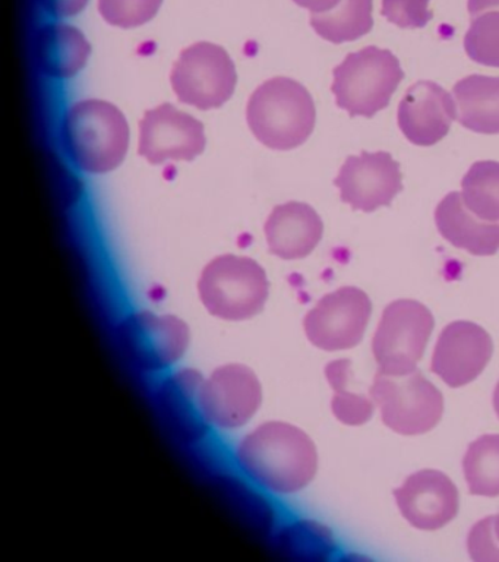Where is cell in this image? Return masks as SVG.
<instances>
[{"mask_svg":"<svg viewBox=\"0 0 499 562\" xmlns=\"http://www.w3.org/2000/svg\"><path fill=\"white\" fill-rule=\"evenodd\" d=\"M300 8L308 9L314 13H326L332 11L341 0H293Z\"/></svg>","mask_w":499,"mask_h":562,"instance_id":"32","label":"cell"},{"mask_svg":"<svg viewBox=\"0 0 499 562\" xmlns=\"http://www.w3.org/2000/svg\"><path fill=\"white\" fill-rule=\"evenodd\" d=\"M394 496L402 516L416 529H441L458 513L457 486L438 470H420L411 474L394 491Z\"/></svg>","mask_w":499,"mask_h":562,"instance_id":"15","label":"cell"},{"mask_svg":"<svg viewBox=\"0 0 499 562\" xmlns=\"http://www.w3.org/2000/svg\"><path fill=\"white\" fill-rule=\"evenodd\" d=\"M34 50L43 72L58 79L80 72L91 55L89 40L68 24H49L38 30Z\"/></svg>","mask_w":499,"mask_h":562,"instance_id":"19","label":"cell"},{"mask_svg":"<svg viewBox=\"0 0 499 562\" xmlns=\"http://www.w3.org/2000/svg\"><path fill=\"white\" fill-rule=\"evenodd\" d=\"M170 81L179 101L200 110H212L222 108L230 100L238 75L225 48L201 42L181 53Z\"/></svg>","mask_w":499,"mask_h":562,"instance_id":"8","label":"cell"},{"mask_svg":"<svg viewBox=\"0 0 499 562\" xmlns=\"http://www.w3.org/2000/svg\"><path fill=\"white\" fill-rule=\"evenodd\" d=\"M121 340L139 368L160 371L182 359L190 346L191 333L178 316L138 312L121 325Z\"/></svg>","mask_w":499,"mask_h":562,"instance_id":"11","label":"cell"},{"mask_svg":"<svg viewBox=\"0 0 499 562\" xmlns=\"http://www.w3.org/2000/svg\"><path fill=\"white\" fill-rule=\"evenodd\" d=\"M463 202L476 217L499 222V162L477 161L462 180Z\"/></svg>","mask_w":499,"mask_h":562,"instance_id":"23","label":"cell"},{"mask_svg":"<svg viewBox=\"0 0 499 562\" xmlns=\"http://www.w3.org/2000/svg\"><path fill=\"white\" fill-rule=\"evenodd\" d=\"M433 316L423 303L400 299L389 303L376 329L372 351L378 372L405 376L416 371L433 331Z\"/></svg>","mask_w":499,"mask_h":562,"instance_id":"6","label":"cell"},{"mask_svg":"<svg viewBox=\"0 0 499 562\" xmlns=\"http://www.w3.org/2000/svg\"><path fill=\"white\" fill-rule=\"evenodd\" d=\"M262 403V386L257 373L240 363L223 364L204 378L201 406L208 424L222 429H238L256 416Z\"/></svg>","mask_w":499,"mask_h":562,"instance_id":"10","label":"cell"},{"mask_svg":"<svg viewBox=\"0 0 499 562\" xmlns=\"http://www.w3.org/2000/svg\"><path fill=\"white\" fill-rule=\"evenodd\" d=\"M205 140L203 123L169 103L147 110L139 123L138 153L151 165L194 160Z\"/></svg>","mask_w":499,"mask_h":562,"instance_id":"12","label":"cell"},{"mask_svg":"<svg viewBox=\"0 0 499 562\" xmlns=\"http://www.w3.org/2000/svg\"><path fill=\"white\" fill-rule=\"evenodd\" d=\"M163 0H99L103 20L120 29H135L157 15Z\"/></svg>","mask_w":499,"mask_h":562,"instance_id":"28","label":"cell"},{"mask_svg":"<svg viewBox=\"0 0 499 562\" xmlns=\"http://www.w3.org/2000/svg\"><path fill=\"white\" fill-rule=\"evenodd\" d=\"M334 183L341 201L365 213L388 206L402 191L400 165L387 151L350 156Z\"/></svg>","mask_w":499,"mask_h":562,"instance_id":"13","label":"cell"},{"mask_svg":"<svg viewBox=\"0 0 499 562\" xmlns=\"http://www.w3.org/2000/svg\"><path fill=\"white\" fill-rule=\"evenodd\" d=\"M236 460L249 479L273 494H296L314 481L317 447L287 422H265L239 442Z\"/></svg>","mask_w":499,"mask_h":562,"instance_id":"1","label":"cell"},{"mask_svg":"<svg viewBox=\"0 0 499 562\" xmlns=\"http://www.w3.org/2000/svg\"><path fill=\"white\" fill-rule=\"evenodd\" d=\"M494 407L495 412H497V415L499 417V382L497 389H495L494 391Z\"/></svg>","mask_w":499,"mask_h":562,"instance_id":"34","label":"cell"},{"mask_svg":"<svg viewBox=\"0 0 499 562\" xmlns=\"http://www.w3.org/2000/svg\"><path fill=\"white\" fill-rule=\"evenodd\" d=\"M332 75L336 103L352 117H374L387 108L405 78L400 60L392 52L375 46L349 53Z\"/></svg>","mask_w":499,"mask_h":562,"instance_id":"5","label":"cell"},{"mask_svg":"<svg viewBox=\"0 0 499 562\" xmlns=\"http://www.w3.org/2000/svg\"><path fill=\"white\" fill-rule=\"evenodd\" d=\"M494 520L495 517L484 518L473 526L468 535V552L477 562H499V540L495 536Z\"/></svg>","mask_w":499,"mask_h":562,"instance_id":"30","label":"cell"},{"mask_svg":"<svg viewBox=\"0 0 499 562\" xmlns=\"http://www.w3.org/2000/svg\"><path fill=\"white\" fill-rule=\"evenodd\" d=\"M41 3L50 15L68 18L80 13L89 0H41Z\"/></svg>","mask_w":499,"mask_h":562,"instance_id":"31","label":"cell"},{"mask_svg":"<svg viewBox=\"0 0 499 562\" xmlns=\"http://www.w3.org/2000/svg\"><path fill=\"white\" fill-rule=\"evenodd\" d=\"M372 314L370 296L362 289L341 288L319 299L306 314V337L318 349H353L365 336Z\"/></svg>","mask_w":499,"mask_h":562,"instance_id":"9","label":"cell"},{"mask_svg":"<svg viewBox=\"0 0 499 562\" xmlns=\"http://www.w3.org/2000/svg\"><path fill=\"white\" fill-rule=\"evenodd\" d=\"M431 0H383V15L400 29H423L432 20Z\"/></svg>","mask_w":499,"mask_h":562,"instance_id":"29","label":"cell"},{"mask_svg":"<svg viewBox=\"0 0 499 562\" xmlns=\"http://www.w3.org/2000/svg\"><path fill=\"white\" fill-rule=\"evenodd\" d=\"M249 130L265 147L288 151L308 140L317 121L313 95L300 82L286 77L258 87L247 108Z\"/></svg>","mask_w":499,"mask_h":562,"instance_id":"3","label":"cell"},{"mask_svg":"<svg viewBox=\"0 0 499 562\" xmlns=\"http://www.w3.org/2000/svg\"><path fill=\"white\" fill-rule=\"evenodd\" d=\"M60 136L68 157L87 173H107L125 160L129 126L125 114L104 100H82L65 113Z\"/></svg>","mask_w":499,"mask_h":562,"instance_id":"2","label":"cell"},{"mask_svg":"<svg viewBox=\"0 0 499 562\" xmlns=\"http://www.w3.org/2000/svg\"><path fill=\"white\" fill-rule=\"evenodd\" d=\"M435 223L442 237L455 248L476 257H489L499 250V224L476 217L464 205L462 193L451 192L438 204Z\"/></svg>","mask_w":499,"mask_h":562,"instance_id":"18","label":"cell"},{"mask_svg":"<svg viewBox=\"0 0 499 562\" xmlns=\"http://www.w3.org/2000/svg\"><path fill=\"white\" fill-rule=\"evenodd\" d=\"M264 232L270 252L292 261L314 252L322 239L324 223L313 206L292 201L275 206Z\"/></svg>","mask_w":499,"mask_h":562,"instance_id":"17","label":"cell"},{"mask_svg":"<svg viewBox=\"0 0 499 562\" xmlns=\"http://www.w3.org/2000/svg\"><path fill=\"white\" fill-rule=\"evenodd\" d=\"M492 351V338L480 325L455 321L438 338L431 369L446 385L460 389L484 372Z\"/></svg>","mask_w":499,"mask_h":562,"instance_id":"14","label":"cell"},{"mask_svg":"<svg viewBox=\"0 0 499 562\" xmlns=\"http://www.w3.org/2000/svg\"><path fill=\"white\" fill-rule=\"evenodd\" d=\"M464 50L476 64L499 68V12L473 18L464 37Z\"/></svg>","mask_w":499,"mask_h":562,"instance_id":"26","label":"cell"},{"mask_svg":"<svg viewBox=\"0 0 499 562\" xmlns=\"http://www.w3.org/2000/svg\"><path fill=\"white\" fill-rule=\"evenodd\" d=\"M283 542L287 551L300 553L306 560H326L334 552L331 531L314 521H300L292 526Z\"/></svg>","mask_w":499,"mask_h":562,"instance_id":"27","label":"cell"},{"mask_svg":"<svg viewBox=\"0 0 499 562\" xmlns=\"http://www.w3.org/2000/svg\"><path fill=\"white\" fill-rule=\"evenodd\" d=\"M371 397L385 426L400 435H422L440 424L444 413L441 391L418 371L405 376L376 373Z\"/></svg>","mask_w":499,"mask_h":562,"instance_id":"7","label":"cell"},{"mask_svg":"<svg viewBox=\"0 0 499 562\" xmlns=\"http://www.w3.org/2000/svg\"><path fill=\"white\" fill-rule=\"evenodd\" d=\"M494 531H495V536H497V539L499 540V516L495 517Z\"/></svg>","mask_w":499,"mask_h":562,"instance_id":"35","label":"cell"},{"mask_svg":"<svg viewBox=\"0 0 499 562\" xmlns=\"http://www.w3.org/2000/svg\"><path fill=\"white\" fill-rule=\"evenodd\" d=\"M467 8L472 18H475L492 9H499V0H468Z\"/></svg>","mask_w":499,"mask_h":562,"instance_id":"33","label":"cell"},{"mask_svg":"<svg viewBox=\"0 0 499 562\" xmlns=\"http://www.w3.org/2000/svg\"><path fill=\"white\" fill-rule=\"evenodd\" d=\"M201 373L185 369L161 385L160 403L165 415L185 437H200L207 430V417L201 406Z\"/></svg>","mask_w":499,"mask_h":562,"instance_id":"20","label":"cell"},{"mask_svg":"<svg viewBox=\"0 0 499 562\" xmlns=\"http://www.w3.org/2000/svg\"><path fill=\"white\" fill-rule=\"evenodd\" d=\"M468 491L477 496L499 495V435H484L470 443L463 460Z\"/></svg>","mask_w":499,"mask_h":562,"instance_id":"24","label":"cell"},{"mask_svg":"<svg viewBox=\"0 0 499 562\" xmlns=\"http://www.w3.org/2000/svg\"><path fill=\"white\" fill-rule=\"evenodd\" d=\"M374 0H341L332 11L314 13L310 25L319 37L341 44L363 37L374 26Z\"/></svg>","mask_w":499,"mask_h":562,"instance_id":"22","label":"cell"},{"mask_svg":"<svg viewBox=\"0 0 499 562\" xmlns=\"http://www.w3.org/2000/svg\"><path fill=\"white\" fill-rule=\"evenodd\" d=\"M199 292L205 310L216 318L247 321L264 310L270 281L252 258L227 254L205 266Z\"/></svg>","mask_w":499,"mask_h":562,"instance_id":"4","label":"cell"},{"mask_svg":"<svg viewBox=\"0 0 499 562\" xmlns=\"http://www.w3.org/2000/svg\"><path fill=\"white\" fill-rule=\"evenodd\" d=\"M457 117L453 97L432 81L416 82L398 105V126L411 144L420 147L444 139Z\"/></svg>","mask_w":499,"mask_h":562,"instance_id":"16","label":"cell"},{"mask_svg":"<svg viewBox=\"0 0 499 562\" xmlns=\"http://www.w3.org/2000/svg\"><path fill=\"white\" fill-rule=\"evenodd\" d=\"M350 367H352V363L348 359L334 360V362L327 364L326 376L336 393L332 397L331 408L341 424L361 426L370 422L372 415H374V403L365 395L350 393L345 390Z\"/></svg>","mask_w":499,"mask_h":562,"instance_id":"25","label":"cell"},{"mask_svg":"<svg viewBox=\"0 0 499 562\" xmlns=\"http://www.w3.org/2000/svg\"><path fill=\"white\" fill-rule=\"evenodd\" d=\"M460 125L477 134H499V77L468 75L454 86Z\"/></svg>","mask_w":499,"mask_h":562,"instance_id":"21","label":"cell"}]
</instances>
